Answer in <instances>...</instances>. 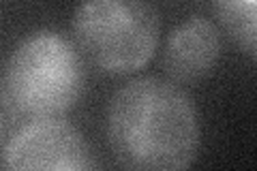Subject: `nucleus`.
<instances>
[{"label":"nucleus","instance_id":"obj_1","mask_svg":"<svg viewBox=\"0 0 257 171\" xmlns=\"http://www.w3.org/2000/svg\"><path fill=\"white\" fill-rule=\"evenodd\" d=\"M105 120L109 148L126 169L180 171L199 154L197 107L172 79L144 75L126 81L111 96Z\"/></svg>","mask_w":257,"mask_h":171},{"label":"nucleus","instance_id":"obj_2","mask_svg":"<svg viewBox=\"0 0 257 171\" xmlns=\"http://www.w3.org/2000/svg\"><path fill=\"white\" fill-rule=\"evenodd\" d=\"M73 37L103 73L128 75L155 56L161 18L150 0H82L73 13Z\"/></svg>","mask_w":257,"mask_h":171},{"label":"nucleus","instance_id":"obj_3","mask_svg":"<svg viewBox=\"0 0 257 171\" xmlns=\"http://www.w3.org/2000/svg\"><path fill=\"white\" fill-rule=\"evenodd\" d=\"M5 86L11 103L26 116H62L82 94V60L62 35L35 30L11 52Z\"/></svg>","mask_w":257,"mask_h":171},{"label":"nucleus","instance_id":"obj_4","mask_svg":"<svg viewBox=\"0 0 257 171\" xmlns=\"http://www.w3.org/2000/svg\"><path fill=\"white\" fill-rule=\"evenodd\" d=\"M3 169H94L96 160L84 135L60 116H37L15 131L3 148Z\"/></svg>","mask_w":257,"mask_h":171},{"label":"nucleus","instance_id":"obj_5","mask_svg":"<svg viewBox=\"0 0 257 171\" xmlns=\"http://www.w3.org/2000/svg\"><path fill=\"white\" fill-rule=\"evenodd\" d=\"M221 58V32L202 15L180 22L163 50V69L176 84H199L214 71Z\"/></svg>","mask_w":257,"mask_h":171},{"label":"nucleus","instance_id":"obj_6","mask_svg":"<svg viewBox=\"0 0 257 171\" xmlns=\"http://www.w3.org/2000/svg\"><path fill=\"white\" fill-rule=\"evenodd\" d=\"M219 22L227 35L255 58L257 47V18H255V0H212Z\"/></svg>","mask_w":257,"mask_h":171},{"label":"nucleus","instance_id":"obj_7","mask_svg":"<svg viewBox=\"0 0 257 171\" xmlns=\"http://www.w3.org/2000/svg\"><path fill=\"white\" fill-rule=\"evenodd\" d=\"M0 137H3V113H0Z\"/></svg>","mask_w":257,"mask_h":171}]
</instances>
